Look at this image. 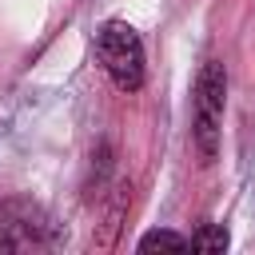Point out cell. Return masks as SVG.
I'll return each mask as SVG.
<instances>
[{"instance_id": "obj_4", "label": "cell", "mask_w": 255, "mask_h": 255, "mask_svg": "<svg viewBox=\"0 0 255 255\" xmlns=\"http://www.w3.org/2000/svg\"><path fill=\"white\" fill-rule=\"evenodd\" d=\"M187 243H191V251H203V255L223 251V247H227V227H223V223H203Z\"/></svg>"}, {"instance_id": "obj_3", "label": "cell", "mask_w": 255, "mask_h": 255, "mask_svg": "<svg viewBox=\"0 0 255 255\" xmlns=\"http://www.w3.org/2000/svg\"><path fill=\"white\" fill-rule=\"evenodd\" d=\"M56 243V227L32 199L0 203V251H44Z\"/></svg>"}, {"instance_id": "obj_2", "label": "cell", "mask_w": 255, "mask_h": 255, "mask_svg": "<svg viewBox=\"0 0 255 255\" xmlns=\"http://www.w3.org/2000/svg\"><path fill=\"white\" fill-rule=\"evenodd\" d=\"M96 60L120 92L143 88V44L128 20H108L96 32Z\"/></svg>"}, {"instance_id": "obj_1", "label": "cell", "mask_w": 255, "mask_h": 255, "mask_svg": "<svg viewBox=\"0 0 255 255\" xmlns=\"http://www.w3.org/2000/svg\"><path fill=\"white\" fill-rule=\"evenodd\" d=\"M223 108H227V76L219 60H207L195 76V96H191V139L203 163L219 155V131H223Z\"/></svg>"}, {"instance_id": "obj_5", "label": "cell", "mask_w": 255, "mask_h": 255, "mask_svg": "<svg viewBox=\"0 0 255 255\" xmlns=\"http://www.w3.org/2000/svg\"><path fill=\"white\" fill-rule=\"evenodd\" d=\"M135 247H139V251H187L191 243H187V235H179V231H147Z\"/></svg>"}]
</instances>
